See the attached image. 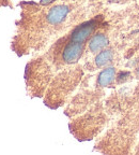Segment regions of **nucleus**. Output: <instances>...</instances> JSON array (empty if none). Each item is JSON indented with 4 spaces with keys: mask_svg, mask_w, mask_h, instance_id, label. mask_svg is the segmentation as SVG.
<instances>
[{
    "mask_svg": "<svg viewBox=\"0 0 139 155\" xmlns=\"http://www.w3.org/2000/svg\"><path fill=\"white\" fill-rule=\"evenodd\" d=\"M111 2H119V1H120V0H110Z\"/></svg>",
    "mask_w": 139,
    "mask_h": 155,
    "instance_id": "11",
    "label": "nucleus"
},
{
    "mask_svg": "<svg viewBox=\"0 0 139 155\" xmlns=\"http://www.w3.org/2000/svg\"><path fill=\"white\" fill-rule=\"evenodd\" d=\"M135 78L139 80V65H138V67L136 68V70H135Z\"/></svg>",
    "mask_w": 139,
    "mask_h": 155,
    "instance_id": "10",
    "label": "nucleus"
},
{
    "mask_svg": "<svg viewBox=\"0 0 139 155\" xmlns=\"http://www.w3.org/2000/svg\"><path fill=\"white\" fill-rule=\"evenodd\" d=\"M57 0H40V5H43V7H49V5H54Z\"/></svg>",
    "mask_w": 139,
    "mask_h": 155,
    "instance_id": "9",
    "label": "nucleus"
},
{
    "mask_svg": "<svg viewBox=\"0 0 139 155\" xmlns=\"http://www.w3.org/2000/svg\"><path fill=\"white\" fill-rule=\"evenodd\" d=\"M110 44V39L108 37V34L104 30V27L102 26L100 29H97L93 34V36L89 39L88 43H87L86 53L89 55H96L97 53L108 48Z\"/></svg>",
    "mask_w": 139,
    "mask_h": 155,
    "instance_id": "7",
    "label": "nucleus"
},
{
    "mask_svg": "<svg viewBox=\"0 0 139 155\" xmlns=\"http://www.w3.org/2000/svg\"><path fill=\"white\" fill-rule=\"evenodd\" d=\"M139 136V102L121 114L98 139L94 151L101 153H134Z\"/></svg>",
    "mask_w": 139,
    "mask_h": 155,
    "instance_id": "3",
    "label": "nucleus"
},
{
    "mask_svg": "<svg viewBox=\"0 0 139 155\" xmlns=\"http://www.w3.org/2000/svg\"><path fill=\"white\" fill-rule=\"evenodd\" d=\"M22 17L16 22V34L12 40L13 51L18 56L42 54L60 38L71 22L75 10L72 2L43 7L36 2H22Z\"/></svg>",
    "mask_w": 139,
    "mask_h": 155,
    "instance_id": "1",
    "label": "nucleus"
},
{
    "mask_svg": "<svg viewBox=\"0 0 139 155\" xmlns=\"http://www.w3.org/2000/svg\"><path fill=\"white\" fill-rule=\"evenodd\" d=\"M115 50L111 48H106L104 50H102L100 53H97L96 55H94L93 59V69L91 72L95 70H100L103 69L108 66H111V64L113 63L115 59Z\"/></svg>",
    "mask_w": 139,
    "mask_h": 155,
    "instance_id": "8",
    "label": "nucleus"
},
{
    "mask_svg": "<svg viewBox=\"0 0 139 155\" xmlns=\"http://www.w3.org/2000/svg\"><path fill=\"white\" fill-rule=\"evenodd\" d=\"M0 5H2V3H0Z\"/></svg>",
    "mask_w": 139,
    "mask_h": 155,
    "instance_id": "12",
    "label": "nucleus"
},
{
    "mask_svg": "<svg viewBox=\"0 0 139 155\" xmlns=\"http://www.w3.org/2000/svg\"><path fill=\"white\" fill-rule=\"evenodd\" d=\"M111 115L105 102L101 101L84 113L71 119L70 131L78 141H90L101 135L110 122Z\"/></svg>",
    "mask_w": 139,
    "mask_h": 155,
    "instance_id": "5",
    "label": "nucleus"
},
{
    "mask_svg": "<svg viewBox=\"0 0 139 155\" xmlns=\"http://www.w3.org/2000/svg\"><path fill=\"white\" fill-rule=\"evenodd\" d=\"M117 68L108 66L100 69L98 72L85 75L78 90L67 102L64 114L73 119L91 108L92 106L103 101L106 97V90L115 87L117 78Z\"/></svg>",
    "mask_w": 139,
    "mask_h": 155,
    "instance_id": "2",
    "label": "nucleus"
},
{
    "mask_svg": "<svg viewBox=\"0 0 139 155\" xmlns=\"http://www.w3.org/2000/svg\"><path fill=\"white\" fill-rule=\"evenodd\" d=\"M86 73L82 63L65 67L59 70L53 78L44 95V104L53 110L67 104L73 95L78 90Z\"/></svg>",
    "mask_w": 139,
    "mask_h": 155,
    "instance_id": "4",
    "label": "nucleus"
},
{
    "mask_svg": "<svg viewBox=\"0 0 139 155\" xmlns=\"http://www.w3.org/2000/svg\"><path fill=\"white\" fill-rule=\"evenodd\" d=\"M57 70L45 54H38L28 61L25 68V82L27 93L30 97H44Z\"/></svg>",
    "mask_w": 139,
    "mask_h": 155,
    "instance_id": "6",
    "label": "nucleus"
}]
</instances>
